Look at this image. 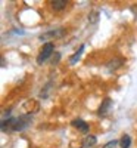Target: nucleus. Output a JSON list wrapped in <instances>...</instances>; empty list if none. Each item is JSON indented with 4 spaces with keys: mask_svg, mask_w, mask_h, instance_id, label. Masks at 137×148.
Wrapping results in <instances>:
<instances>
[{
    "mask_svg": "<svg viewBox=\"0 0 137 148\" xmlns=\"http://www.w3.org/2000/svg\"><path fill=\"white\" fill-rule=\"evenodd\" d=\"M53 52H55V46H53V43H44L43 47L40 49L39 56H37V62H39V64H43L44 61H46L49 56H50Z\"/></svg>",
    "mask_w": 137,
    "mask_h": 148,
    "instance_id": "nucleus-1",
    "label": "nucleus"
},
{
    "mask_svg": "<svg viewBox=\"0 0 137 148\" xmlns=\"http://www.w3.org/2000/svg\"><path fill=\"white\" fill-rule=\"evenodd\" d=\"M30 125H31V117H30L28 114L21 116V117H18L16 121H15L14 132H21V130H24V129H27Z\"/></svg>",
    "mask_w": 137,
    "mask_h": 148,
    "instance_id": "nucleus-2",
    "label": "nucleus"
},
{
    "mask_svg": "<svg viewBox=\"0 0 137 148\" xmlns=\"http://www.w3.org/2000/svg\"><path fill=\"white\" fill-rule=\"evenodd\" d=\"M112 108V99L111 98H106V99H103V102L100 104V107H99V111H97V114L103 117L109 113V110Z\"/></svg>",
    "mask_w": 137,
    "mask_h": 148,
    "instance_id": "nucleus-3",
    "label": "nucleus"
},
{
    "mask_svg": "<svg viewBox=\"0 0 137 148\" xmlns=\"http://www.w3.org/2000/svg\"><path fill=\"white\" fill-rule=\"evenodd\" d=\"M15 121H16V119H14V117H9V119H3L2 120V132H14V126H15Z\"/></svg>",
    "mask_w": 137,
    "mask_h": 148,
    "instance_id": "nucleus-4",
    "label": "nucleus"
},
{
    "mask_svg": "<svg viewBox=\"0 0 137 148\" xmlns=\"http://www.w3.org/2000/svg\"><path fill=\"white\" fill-rule=\"evenodd\" d=\"M72 126L77 127V129H78L80 132H83V133H87V132H89V125H87L84 120H81V119L72 120Z\"/></svg>",
    "mask_w": 137,
    "mask_h": 148,
    "instance_id": "nucleus-5",
    "label": "nucleus"
},
{
    "mask_svg": "<svg viewBox=\"0 0 137 148\" xmlns=\"http://www.w3.org/2000/svg\"><path fill=\"white\" fill-rule=\"evenodd\" d=\"M122 64H124V59H121V58H114V59H111L109 62H108V68L112 71V70H118L119 67H122Z\"/></svg>",
    "mask_w": 137,
    "mask_h": 148,
    "instance_id": "nucleus-6",
    "label": "nucleus"
},
{
    "mask_svg": "<svg viewBox=\"0 0 137 148\" xmlns=\"http://www.w3.org/2000/svg\"><path fill=\"white\" fill-rule=\"evenodd\" d=\"M96 141H97L96 136H93V135H87V136L84 138V141H83V147H84V148H89V147L94 145Z\"/></svg>",
    "mask_w": 137,
    "mask_h": 148,
    "instance_id": "nucleus-7",
    "label": "nucleus"
},
{
    "mask_svg": "<svg viewBox=\"0 0 137 148\" xmlns=\"http://www.w3.org/2000/svg\"><path fill=\"white\" fill-rule=\"evenodd\" d=\"M83 51H84V45L83 46H80V49L74 53L71 58H69V62H71V65H74V64H77V61L80 59V56H81V53H83Z\"/></svg>",
    "mask_w": 137,
    "mask_h": 148,
    "instance_id": "nucleus-8",
    "label": "nucleus"
},
{
    "mask_svg": "<svg viewBox=\"0 0 137 148\" xmlns=\"http://www.w3.org/2000/svg\"><path fill=\"white\" fill-rule=\"evenodd\" d=\"M66 5H68L66 0H53V2H52V8H53L55 10H62Z\"/></svg>",
    "mask_w": 137,
    "mask_h": 148,
    "instance_id": "nucleus-9",
    "label": "nucleus"
},
{
    "mask_svg": "<svg viewBox=\"0 0 137 148\" xmlns=\"http://www.w3.org/2000/svg\"><path fill=\"white\" fill-rule=\"evenodd\" d=\"M119 145H121V148H130L131 138L128 136V135H124V136L121 138V141H119Z\"/></svg>",
    "mask_w": 137,
    "mask_h": 148,
    "instance_id": "nucleus-10",
    "label": "nucleus"
},
{
    "mask_svg": "<svg viewBox=\"0 0 137 148\" xmlns=\"http://www.w3.org/2000/svg\"><path fill=\"white\" fill-rule=\"evenodd\" d=\"M97 19H99V14H97V12L89 15V21H90V22H97Z\"/></svg>",
    "mask_w": 137,
    "mask_h": 148,
    "instance_id": "nucleus-11",
    "label": "nucleus"
},
{
    "mask_svg": "<svg viewBox=\"0 0 137 148\" xmlns=\"http://www.w3.org/2000/svg\"><path fill=\"white\" fill-rule=\"evenodd\" d=\"M117 145H118V141H109L103 148H117Z\"/></svg>",
    "mask_w": 137,
    "mask_h": 148,
    "instance_id": "nucleus-12",
    "label": "nucleus"
},
{
    "mask_svg": "<svg viewBox=\"0 0 137 148\" xmlns=\"http://www.w3.org/2000/svg\"><path fill=\"white\" fill-rule=\"evenodd\" d=\"M59 59H60V55L56 53V56H53V61H52V62H53V64H58V62H59Z\"/></svg>",
    "mask_w": 137,
    "mask_h": 148,
    "instance_id": "nucleus-13",
    "label": "nucleus"
},
{
    "mask_svg": "<svg viewBox=\"0 0 137 148\" xmlns=\"http://www.w3.org/2000/svg\"><path fill=\"white\" fill-rule=\"evenodd\" d=\"M6 65V61H5V58H2V67H5Z\"/></svg>",
    "mask_w": 137,
    "mask_h": 148,
    "instance_id": "nucleus-14",
    "label": "nucleus"
}]
</instances>
